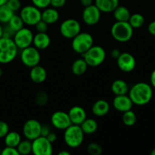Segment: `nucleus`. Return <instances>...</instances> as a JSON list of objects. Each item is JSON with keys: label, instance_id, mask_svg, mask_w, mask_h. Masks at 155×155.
Here are the masks:
<instances>
[{"label": "nucleus", "instance_id": "obj_35", "mask_svg": "<svg viewBox=\"0 0 155 155\" xmlns=\"http://www.w3.org/2000/svg\"><path fill=\"white\" fill-rule=\"evenodd\" d=\"M6 5H7L15 13L21 8V0H8Z\"/></svg>", "mask_w": 155, "mask_h": 155}, {"label": "nucleus", "instance_id": "obj_33", "mask_svg": "<svg viewBox=\"0 0 155 155\" xmlns=\"http://www.w3.org/2000/svg\"><path fill=\"white\" fill-rule=\"evenodd\" d=\"M48 95L45 91H39L35 95V103L39 106H44L48 103Z\"/></svg>", "mask_w": 155, "mask_h": 155}, {"label": "nucleus", "instance_id": "obj_24", "mask_svg": "<svg viewBox=\"0 0 155 155\" xmlns=\"http://www.w3.org/2000/svg\"><path fill=\"white\" fill-rule=\"evenodd\" d=\"M84 134L91 135L95 133L98 130V123L93 118H86L84 121L80 125Z\"/></svg>", "mask_w": 155, "mask_h": 155}, {"label": "nucleus", "instance_id": "obj_17", "mask_svg": "<svg viewBox=\"0 0 155 155\" xmlns=\"http://www.w3.org/2000/svg\"><path fill=\"white\" fill-rule=\"evenodd\" d=\"M68 114L71 124L74 125L80 126L87 117L85 109L80 106H74L70 109Z\"/></svg>", "mask_w": 155, "mask_h": 155}, {"label": "nucleus", "instance_id": "obj_43", "mask_svg": "<svg viewBox=\"0 0 155 155\" xmlns=\"http://www.w3.org/2000/svg\"><path fill=\"white\" fill-rule=\"evenodd\" d=\"M148 31L152 36H155V21H151L148 26Z\"/></svg>", "mask_w": 155, "mask_h": 155}, {"label": "nucleus", "instance_id": "obj_4", "mask_svg": "<svg viewBox=\"0 0 155 155\" xmlns=\"http://www.w3.org/2000/svg\"><path fill=\"white\" fill-rule=\"evenodd\" d=\"M64 131V140L69 148H79L83 143L85 134L79 125L71 124Z\"/></svg>", "mask_w": 155, "mask_h": 155}, {"label": "nucleus", "instance_id": "obj_14", "mask_svg": "<svg viewBox=\"0 0 155 155\" xmlns=\"http://www.w3.org/2000/svg\"><path fill=\"white\" fill-rule=\"evenodd\" d=\"M116 60L117 67L123 72L130 73L136 68V58L130 52H121Z\"/></svg>", "mask_w": 155, "mask_h": 155}, {"label": "nucleus", "instance_id": "obj_20", "mask_svg": "<svg viewBox=\"0 0 155 155\" xmlns=\"http://www.w3.org/2000/svg\"><path fill=\"white\" fill-rule=\"evenodd\" d=\"M51 43L50 36L47 33H38L33 36V45L39 50L46 49Z\"/></svg>", "mask_w": 155, "mask_h": 155}, {"label": "nucleus", "instance_id": "obj_53", "mask_svg": "<svg viewBox=\"0 0 155 155\" xmlns=\"http://www.w3.org/2000/svg\"><path fill=\"white\" fill-rule=\"evenodd\" d=\"M1 151H2V148H1V146H0V154H1Z\"/></svg>", "mask_w": 155, "mask_h": 155}, {"label": "nucleus", "instance_id": "obj_29", "mask_svg": "<svg viewBox=\"0 0 155 155\" xmlns=\"http://www.w3.org/2000/svg\"><path fill=\"white\" fill-rule=\"evenodd\" d=\"M128 22L133 29H139L145 24V18L141 14L135 13L130 15Z\"/></svg>", "mask_w": 155, "mask_h": 155}, {"label": "nucleus", "instance_id": "obj_16", "mask_svg": "<svg viewBox=\"0 0 155 155\" xmlns=\"http://www.w3.org/2000/svg\"><path fill=\"white\" fill-rule=\"evenodd\" d=\"M114 107L117 111L124 113L129 110H131L133 106V103L132 102L131 99L127 95H115L112 101Z\"/></svg>", "mask_w": 155, "mask_h": 155}, {"label": "nucleus", "instance_id": "obj_36", "mask_svg": "<svg viewBox=\"0 0 155 155\" xmlns=\"http://www.w3.org/2000/svg\"><path fill=\"white\" fill-rule=\"evenodd\" d=\"M31 2L40 10L50 6V0H31Z\"/></svg>", "mask_w": 155, "mask_h": 155}, {"label": "nucleus", "instance_id": "obj_21", "mask_svg": "<svg viewBox=\"0 0 155 155\" xmlns=\"http://www.w3.org/2000/svg\"><path fill=\"white\" fill-rule=\"evenodd\" d=\"M110 107V104L106 100L99 99L92 104V113L95 116L101 117H104L108 114Z\"/></svg>", "mask_w": 155, "mask_h": 155}, {"label": "nucleus", "instance_id": "obj_42", "mask_svg": "<svg viewBox=\"0 0 155 155\" xmlns=\"http://www.w3.org/2000/svg\"><path fill=\"white\" fill-rule=\"evenodd\" d=\"M50 133H51V130L48 125H45V124L42 125V127H41V136L46 137Z\"/></svg>", "mask_w": 155, "mask_h": 155}, {"label": "nucleus", "instance_id": "obj_13", "mask_svg": "<svg viewBox=\"0 0 155 155\" xmlns=\"http://www.w3.org/2000/svg\"><path fill=\"white\" fill-rule=\"evenodd\" d=\"M101 12L95 4L84 7L82 13V19L84 24L88 26H94L99 22Z\"/></svg>", "mask_w": 155, "mask_h": 155}, {"label": "nucleus", "instance_id": "obj_30", "mask_svg": "<svg viewBox=\"0 0 155 155\" xmlns=\"http://www.w3.org/2000/svg\"><path fill=\"white\" fill-rule=\"evenodd\" d=\"M122 121L123 124L127 127H133L137 121V117L135 112L131 109L123 113Z\"/></svg>", "mask_w": 155, "mask_h": 155}, {"label": "nucleus", "instance_id": "obj_40", "mask_svg": "<svg viewBox=\"0 0 155 155\" xmlns=\"http://www.w3.org/2000/svg\"><path fill=\"white\" fill-rule=\"evenodd\" d=\"M67 0H50V5L54 8H61L66 5Z\"/></svg>", "mask_w": 155, "mask_h": 155}, {"label": "nucleus", "instance_id": "obj_44", "mask_svg": "<svg viewBox=\"0 0 155 155\" xmlns=\"http://www.w3.org/2000/svg\"><path fill=\"white\" fill-rule=\"evenodd\" d=\"M120 53L121 51H120L119 49H117V48H114V49H112L111 51H110V57H111L112 58L117 59L119 57Z\"/></svg>", "mask_w": 155, "mask_h": 155}, {"label": "nucleus", "instance_id": "obj_27", "mask_svg": "<svg viewBox=\"0 0 155 155\" xmlns=\"http://www.w3.org/2000/svg\"><path fill=\"white\" fill-rule=\"evenodd\" d=\"M3 139H4V142L5 146L16 148L21 141V136L18 132L9 131Z\"/></svg>", "mask_w": 155, "mask_h": 155}, {"label": "nucleus", "instance_id": "obj_49", "mask_svg": "<svg viewBox=\"0 0 155 155\" xmlns=\"http://www.w3.org/2000/svg\"><path fill=\"white\" fill-rule=\"evenodd\" d=\"M3 35V27L2 26V24H0V38L2 37Z\"/></svg>", "mask_w": 155, "mask_h": 155}, {"label": "nucleus", "instance_id": "obj_41", "mask_svg": "<svg viewBox=\"0 0 155 155\" xmlns=\"http://www.w3.org/2000/svg\"><path fill=\"white\" fill-rule=\"evenodd\" d=\"M15 32L13 30H12V29H11L10 27L7 25V24H6L5 27H3L2 37L11 38V39H12L14 36V35H15Z\"/></svg>", "mask_w": 155, "mask_h": 155}, {"label": "nucleus", "instance_id": "obj_6", "mask_svg": "<svg viewBox=\"0 0 155 155\" xmlns=\"http://www.w3.org/2000/svg\"><path fill=\"white\" fill-rule=\"evenodd\" d=\"M88 66L95 68L104 62L106 58V51L100 45H92L89 50L82 54Z\"/></svg>", "mask_w": 155, "mask_h": 155}, {"label": "nucleus", "instance_id": "obj_28", "mask_svg": "<svg viewBox=\"0 0 155 155\" xmlns=\"http://www.w3.org/2000/svg\"><path fill=\"white\" fill-rule=\"evenodd\" d=\"M14 14L15 12L6 4L0 6V24H7Z\"/></svg>", "mask_w": 155, "mask_h": 155}, {"label": "nucleus", "instance_id": "obj_1", "mask_svg": "<svg viewBox=\"0 0 155 155\" xmlns=\"http://www.w3.org/2000/svg\"><path fill=\"white\" fill-rule=\"evenodd\" d=\"M153 88L149 83L139 82L130 88L128 92L129 97L133 104L144 106L148 104L153 98Z\"/></svg>", "mask_w": 155, "mask_h": 155}, {"label": "nucleus", "instance_id": "obj_2", "mask_svg": "<svg viewBox=\"0 0 155 155\" xmlns=\"http://www.w3.org/2000/svg\"><path fill=\"white\" fill-rule=\"evenodd\" d=\"M133 30L128 21H116L110 27V34L117 42H127L133 37Z\"/></svg>", "mask_w": 155, "mask_h": 155}, {"label": "nucleus", "instance_id": "obj_38", "mask_svg": "<svg viewBox=\"0 0 155 155\" xmlns=\"http://www.w3.org/2000/svg\"><path fill=\"white\" fill-rule=\"evenodd\" d=\"M2 155H19L16 148L10 146H5L1 151Z\"/></svg>", "mask_w": 155, "mask_h": 155}, {"label": "nucleus", "instance_id": "obj_22", "mask_svg": "<svg viewBox=\"0 0 155 155\" xmlns=\"http://www.w3.org/2000/svg\"><path fill=\"white\" fill-rule=\"evenodd\" d=\"M95 5L101 13H111L119 5V0H95Z\"/></svg>", "mask_w": 155, "mask_h": 155}, {"label": "nucleus", "instance_id": "obj_45", "mask_svg": "<svg viewBox=\"0 0 155 155\" xmlns=\"http://www.w3.org/2000/svg\"><path fill=\"white\" fill-rule=\"evenodd\" d=\"M46 138L47 139L51 142V143L53 144L56 140H57V135H56L54 133H51H51L46 136Z\"/></svg>", "mask_w": 155, "mask_h": 155}, {"label": "nucleus", "instance_id": "obj_31", "mask_svg": "<svg viewBox=\"0 0 155 155\" xmlns=\"http://www.w3.org/2000/svg\"><path fill=\"white\" fill-rule=\"evenodd\" d=\"M19 155H27L32 153V141L26 139L21 140L16 147Z\"/></svg>", "mask_w": 155, "mask_h": 155}, {"label": "nucleus", "instance_id": "obj_8", "mask_svg": "<svg viewBox=\"0 0 155 155\" xmlns=\"http://www.w3.org/2000/svg\"><path fill=\"white\" fill-rule=\"evenodd\" d=\"M21 61L24 66L30 68L39 64L41 61L39 50L31 45L23 48L21 52Z\"/></svg>", "mask_w": 155, "mask_h": 155}, {"label": "nucleus", "instance_id": "obj_32", "mask_svg": "<svg viewBox=\"0 0 155 155\" xmlns=\"http://www.w3.org/2000/svg\"><path fill=\"white\" fill-rule=\"evenodd\" d=\"M6 24H7L12 30H13L15 32H17L18 30H21V28L24 27V23L23 22L22 19H21V18L20 17V15L14 14L13 16L11 18V19L9 20V21Z\"/></svg>", "mask_w": 155, "mask_h": 155}, {"label": "nucleus", "instance_id": "obj_46", "mask_svg": "<svg viewBox=\"0 0 155 155\" xmlns=\"http://www.w3.org/2000/svg\"><path fill=\"white\" fill-rule=\"evenodd\" d=\"M150 85L153 89H155V69L153 70L150 75Z\"/></svg>", "mask_w": 155, "mask_h": 155}, {"label": "nucleus", "instance_id": "obj_18", "mask_svg": "<svg viewBox=\"0 0 155 155\" xmlns=\"http://www.w3.org/2000/svg\"><path fill=\"white\" fill-rule=\"evenodd\" d=\"M30 78L34 83L40 84L42 83L47 78V71L43 67L39 64L30 68Z\"/></svg>", "mask_w": 155, "mask_h": 155}, {"label": "nucleus", "instance_id": "obj_39", "mask_svg": "<svg viewBox=\"0 0 155 155\" xmlns=\"http://www.w3.org/2000/svg\"><path fill=\"white\" fill-rule=\"evenodd\" d=\"M9 132V127L5 121L0 120V139H3Z\"/></svg>", "mask_w": 155, "mask_h": 155}, {"label": "nucleus", "instance_id": "obj_48", "mask_svg": "<svg viewBox=\"0 0 155 155\" xmlns=\"http://www.w3.org/2000/svg\"><path fill=\"white\" fill-rule=\"evenodd\" d=\"M58 155H70L71 154H70L69 151H59L58 154Z\"/></svg>", "mask_w": 155, "mask_h": 155}, {"label": "nucleus", "instance_id": "obj_26", "mask_svg": "<svg viewBox=\"0 0 155 155\" xmlns=\"http://www.w3.org/2000/svg\"><path fill=\"white\" fill-rule=\"evenodd\" d=\"M112 13L116 21H128L131 15L130 10L123 5H118Z\"/></svg>", "mask_w": 155, "mask_h": 155}, {"label": "nucleus", "instance_id": "obj_15", "mask_svg": "<svg viewBox=\"0 0 155 155\" xmlns=\"http://www.w3.org/2000/svg\"><path fill=\"white\" fill-rule=\"evenodd\" d=\"M51 124L55 129L59 130H64L71 125L68 114L62 110H58L51 114Z\"/></svg>", "mask_w": 155, "mask_h": 155}, {"label": "nucleus", "instance_id": "obj_50", "mask_svg": "<svg viewBox=\"0 0 155 155\" xmlns=\"http://www.w3.org/2000/svg\"><path fill=\"white\" fill-rule=\"evenodd\" d=\"M8 0H0V6L3 5H5L7 3Z\"/></svg>", "mask_w": 155, "mask_h": 155}, {"label": "nucleus", "instance_id": "obj_5", "mask_svg": "<svg viewBox=\"0 0 155 155\" xmlns=\"http://www.w3.org/2000/svg\"><path fill=\"white\" fill-rule=\"evenodd\" d=\"M94 45L93 36L87 32H80L71 41V47L74 52L83 54Z\"/></svg>", "mask_w": 155, "mask_h": 155}, {"label": "nucleus", "instance_id": "obj_12", "mask_svg": "<svg viewBox=\"0 0 155 155\" xmlns=\"http://www.w3.org/2000/svg\"><path fill=\"white\" fill-rule=\"evenodd\" d=\"M42 124L35 119H30L23 126V135L25 139L33 141L41 136Z\"/></svg>", "mask_w": 155, "mask_h": 155}, {"label": "nucleus", "instance_id": "obj_34", "mask_svg": "<svg viewBox=\"0 0 155 155\" xmlns=\"http://www.w3.org/2000/svg\"><path fill=\"white\" fill-rule=\"evenodd\" d=\"M86 151L91 155H100L102 153V148L96 142H91L87 145Z\"/></svg>", "mask_w": 155, "mask_h": 155}, {"label": "nucleus", "instance_id": "obj_37", "mask_svg": "<svg viewBox=\"0 0 155 155\" xmlns=\"http://www.w3.org/2000/svg\"><path fill=\"white\" fill-rule=\"evenodd\" d=\"M34 27H36V30L38 33H47L48 29V24L40 20Z\"/></svg>", "mask_w": 155, "mask_h": 155}, {"label": "nucleus", "instance_id": "obj_25", "mask_svg": "<svg viewBox=\"0 0 155 155\" xmlns=\"http://www.w3.org/2000/svg\"><path fill=\"white\" fill-rule=\"evenodd\" d=\"M88 64L83 58H79L74 61L71 65V71L76 76H81L86 72Z\"/></svg>", "mask_w": 155, "mask_h": 155}, {"label": "nucleus", "instance_id": "obj_19", "mask_svg": "<svg viewBox=\"0 0 155 155\" xmlns=\"http://www.w3.org/2000/svg\"><path fill=\"white\" fill-rule=\"evenodd\" d=\"M59 17H60V15L57 8H54L53 7H47L44 8L42 12L41 20L50 25V24H55L59 20Z\"/></svg>", "mask_w": 155, "mask_h": 155}, {"label": "nucleus", "instance_id": "obj_9", "mask_svg": "<svg viewBox=\"0 0 155 155\" xmlns=\"http://www.w3.org/2000/svg\"><path fill=\"white\" fill-rule=\"evenodd\" d=\"M59 31L63 37L72 39L74 36L81 32V25L77 20L69 18L64 20L61 24Z\"/></svg>", "mask_w": 155, "mask_h": 155}, {"label": "nucleus", "instance_id": "obj_10", "mask_svg": "<svg viewBox=\"0 0 155 155\" xmlns=\"http://www.w3.org/2000/svg\"><path fill=\"white\" fill-rule=\"evenodd\" d=\"M33 36L34 35L30 29L24 27L21 30L15 32L12 39L18 49L21 50L33 44Z\"/></svg>", "mask_w": 155, "mask_h": 155}, {"label": "nucleus", "instance_id": "obj_11", "mask_svg": "<svg viewBox=\"0 0 155 155\" xmlns=\"http://www.w3.org/2000/svg\"><path fill=\"white\" fill-rule=\"evenodd\" d=\"M32 153L35 155H51L53 153L52 143L44 136H39L32 141Z\"/></svg>", "mask_w": 155, "mask_h": 155}, {"label": "nucleus", "instance_id": "obj_47", "mask_svg": "<svg viewBox=\"0 0 155 155\" xmlns=\"http://www.w3.org/2000/svg\"><path fill=\"white\" fill-rule=\"evenodd\" d=\"M80 4L83 6V7H86V6L91 5L93 4V0H80Z\"/></svg>", "mask_w": 155, "mask_h": 155}, {"label": "nucleus", "instance_id": "obj_7", "mask_svg": "<svg viewBox=\"0 0 155 155\" xmlns=\"http://www.w3.org/2000/svg\"><path fill=\"white\" fill-rule=\"evenodd\" d=\"M42 12L33 5H25L20 9V17L24 24L27 26H35L41 20Z\"/></svg>", "mask_w": 155, "mask_h": 155}, {"label": "nucleus", "instance_id": "obj_52", "mask_svg": "<svg viewBox=\"0 0 155 155\" xmlns=\"http://www.w3.org/2000/svg\"><path fill=\"white\" fill-rule=\"evenodd\" d=\"M2 74H3V71H2V68H0V77H1L2 76Z\"/></svg>", "mask_w": 155, "mask_h": 155}, {"label": "nucleus", "instance_id": "obj_23", "mask_svg": "<svg viewBox=\"0 0 155 155\" xmlns=\"http://www.w3.org/2000/svg\"><path fill=\"white\" fill-rule=\"evenodd\" d=\"M110 89L115 95H127L130 87H129L128 84L125 80L118 79V80H114L112 83Z\"/></svg>", "mask_w": 155, "mask_h": 155}, {"label": "nucleus", "instance_id": "obj_3", "mask_svg": "<svg viewBox=\"0 0 155 155\" xmlns=\"http://www.w3.org/2000/svg\"><path fill=\"white\" fill-rule=\"evenodd\" d=\"M18 48L13 39L0 38V64H5L12 62L17 57Z\"/></svg>", "mask_w": 155, "mask_h": 155}, {"label": "nucleus", "instance_id": "obj_51", "mask_svg": "<svg viewBox=\"0 0 155 155\" xmlns=\"http://www.w3.org/2000/svg\"><path fill=\"white\" fill-rule=\"evenodd\" d=\"M150 154H151V155H155V148H153V149L151 150V151Z\"/></svg>", "mask_w": 155, "mask_h": 155}]
</instances>
